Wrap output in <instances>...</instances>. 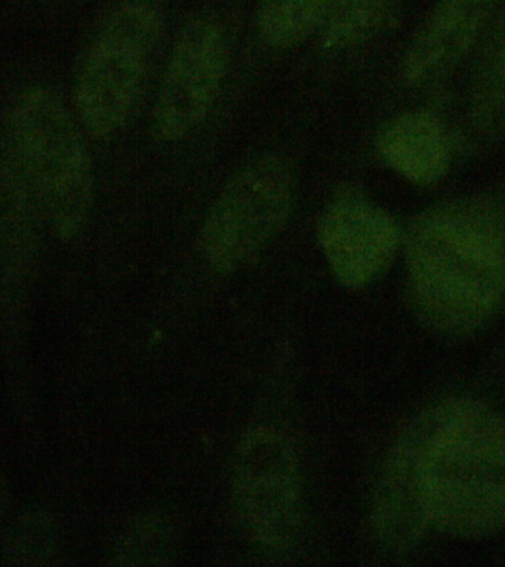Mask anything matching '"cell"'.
I'll use <instances>...</instances> for the list:
<instances>
[{
	"instance_id": "ba28073f",
	"label": "cell",
	"mask_w": 505,
	"mask_h": 567,
	"mask_svg": "<svg viewBox=\"0 0 505 567\" xmlns=\"http://www.w3.org/2000/svg\"><path fill=\"white\" fill-rule=\"evenodd\" d=\"M319 244L342 287H368L388 270L401 233L388 210L355 192H342L324 208Z\"/></svg>"
},
{
	"instance_id": "5bb4252c",
	"label": "cell",
	"mask_w": 505,
	"mask_h": 567,
	"mask_svg": "<svg viewBox=\"0 0 505 567\" xmlns=\"http://www.w3.org/2000/svg\"><path fill=\"white\" fill-rule=\"evenodd\" d=\"M394 0H333L323 24L322 45L341 51L359 45L383 28Z\"/></svg>"
},
{
	"instance_id": "5b68a950",
	"label": "cell",
	"mask_w": 505,
	"mask_h": 567,
	"mask_svg": "<svg viewBox=\"0 0 505 567\" xmlns=\"http://www.w3.org/2000/svg\"><path fill=\"white\" fill-rule=\"evenodd\" d=\"M296 177L287 157L262 153L228 179L206 215L202 248L219 272L239 270L287 224Z\"/></svg>"
},
{
	"instance_id": "3957f363",
	"label": "cell",
	"mask_w": 505,
	"mask_h": 567,
	"mask_svg": "<svg viewBox=\"0 0 505 567\" xmlns=\"http://www.w3.org/2000/svg\"><path fill=\"white\" fill-rule=\"evenodd\" d=\"M10 147L43 217L61 239L76 236L94 200L90 155L59 96L32 87L16 101Z\"/></svg>"
},
{
	"instance_id": "7c38bea8",
	"label": "cell",
	"mask_w": 505,
	"mask_h": 567,
	"mask_svg": "<svg viewBox=\"0 0 505 567\" xmlns=\"http://www.w3.org/2000/svg\"><path fill=\"white\" fill-rule=\"evenodd\" d=\"M470 112L478 130L489 134L505 131V16L478 60Z\"/></svg>"
},
{
	"instance_id": "8fae6325",
	"label": "cell",
	"mask_w": 505,
	"mask_h": 567,
	"mask_svg": "<svg viewBox=\"0 0 505 567\" xmlns=\"http://www.w3.org/2000/svg\"><path fill=\"white\" fill-rule=\"evenodd\" d=\"M377 148L389 168L419 186L437 183L451 164V146L433 114L412 112L390 122L378 136Z\"/></svg>"
},
{
	"instance_id": "8992f818",
	"label": "cell",
	"mask_w": 505,
	"mask_h": 567,
	"mask_svg": "<svg viewBox=\"0 0 505 567\" xmlns=\"http://www.w3.org/2000/svg\"><path fill=\"white\" fill-rule=\"evenodd\" d=\"M233 499L246 532L282 549L300 523L301 478L296 451L278 430H250L237 451Z\"/></svg>"
},
{
	"instance_id": "277c9868",
	"label": "cell",
	"mask_w": 505,
	"mask_h": 567,
	"mask_svg": "<svg viewBox=\"0 0 505 567\" xmlns=\"http://www.w3.org/2000/svg\"><path fill=\"white\" fill-rule=\"evenodd\" d=\"M161 28V12L152 2L131 0L110 17L91 42L74 83V105L94 138H109L128 122Z\"/></svg>"
},
{
	"instance_id": "52a82bcc",
	"label": "cell",
	"mask_w": 505,
	"mask_h": 567,
	"mask_svg": "<svg viewBox=\"0 0 505 567\" xmlns=\"http://www.w3.org/2000/svg\"><path fill=\"white\" fill-rule=\"evenodd\" d=\"M228 50L221 24L209 16L188 21L166 65L152 114V131L162 143L192 134L213 110L226 78Z\"/></svg>"
},
{
	"instance_id": "9c48e42d",
	"label": "cell",
	"mask_w": 505,
	"mask_h": 567,
	"mask_svg": "<svg viewBox=\"0 0 505 567\" xmlns=\"http://www.w3.org/2000/svg\"><path fill=\"white\" fill-rule=\"evenodd\" d=\"M427 413L416 415L402 430L378 477L372 523L381 544L392 551H406L430 526L423 487V456Z\"/></svg>"
},
{
	"instance_id": "7a4b0ae2",
	"label": "cell",
	"mask_w": 505,
	"mask_h": 567,
	"mask_svg": "<svg viewBox=\"0 0 505 567\" xmlns=\"http://www.w3.org/2000/svg\"><path fill=\"white\" fill-rule=\"evenodd\" d=\"M423 487L430 526L463 539L505 529V417L481 402L425 409Z\"/></svg>"
},
{
	"instance_id": "30bf717a",
	"label": "cell",
	"mask_w": 505,
	"mask_h": 567,
	"mask_svg": "<svg viewBox=\"0 0 505 567\" xmlns=\"http://www.w3.org/2000/svg\"><path fill=\"white\" fill-rule=\"evenodd\" d=\"M499 0H439L420 29L403 64L411 85L446 76L481 37Z\"/></svg>"
},
{
	"instance_id": "4fadbf2b",
	"label": "cell",
	"mask_w": 505,
	"mask_h": 567,
	"mask_svg": "<svg viewBox=\"0 0 505 567\" xmlns=\"http://www.w3.org/2000/svg\"><path fill=\"white\" fill-rule=\"evenodd\" d=\"M332 6L333 0H260L258 34L274 48L297 45L324 24Z\"/></svg>"
},
{
	"instance_id": "9a60e30c",
	"label": "cell",
	"mask_w": 505,
	"mask_h": 567,
	"mask_svg": "<svg viewBox=\"0 0 505 567\" xmlns=\"http://www.w3.org/2000/svg\"><path fill=\"white\" fill-rule=\"evenodd\" d=\"M169 547L168 529L161 522L144 520L123 544L121 557L128 558V565H157V558L168 556Z\"/></svg>"
},
{
	"instance_id": "6da1fadb",
	"label": "cell",
	"mask_w": 505,
	"mask_h": 567,
	"mask_svg": "<svg viewBox=\"0 0 505 567\" xmlns=\"http://www.w3.org/2000/svg\"><path fill=\"white\" fill-rule=\"evenodd\" d=\"M408 284L421 323L442 337L481 331L505 306V202L478 195L433 206L411 224Z\"/></svg>"
}]
</instances>
